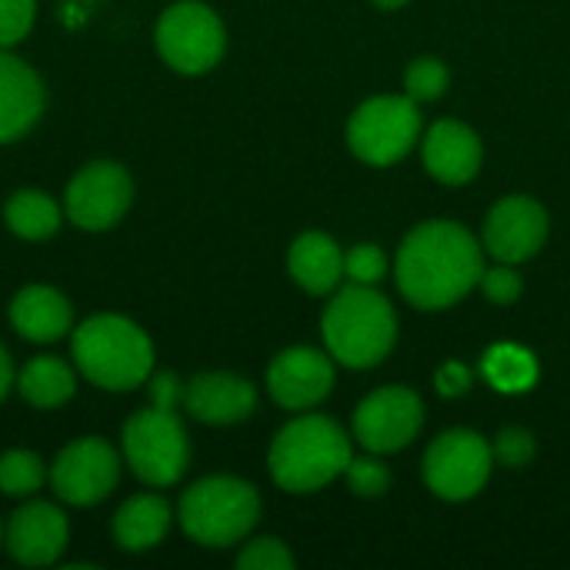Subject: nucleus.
Wrapping results in <instances>:
<instances>
[{
    "instance_id": "obj_1",
    "label": "nucleus",
    "mask_w": 570,
    "mask_h": 570,
    "mask_svg": "<svg viewBox=\"0 0 570 570\" xmlns=\"http://www.w3.org/2000/svg\"><path fill=\"white\" fill-rule=\"evenodd\" d=\"M484 274V250L454 220H428L414 227L397 250L401 294L421 311L458 304Z\"/></svg>"
},
{
    "instance_id": "obj_2",
    "label": "nucleus",
    "mask_w": 570,
    "mask_h": 570,
    "mask_svg": "<svg viewBox=\"0 0 570 570\" xmlns=\"http://www.w3.org/2000/svg\"><path fill=\"white\" fill-rule=\"evenodd\" d=\"M70 351L77 371L100 391L124 394L147 384L154 374L150 337L120 314H94L77 324Z\"/></svg>"
},
{
    "instance_id": "obj_3",
    "label": "nucleus",
    "mask_w": 570,
    "mask_h": 570,
    "mask_svg": "<svg viewBox=\"0 0 570 570\" xmlns=\"http://www.w3.org/2000/svg\"><path fill=\"white\" fill-rule=\"evenodd\" d=\"M351 438L321 414H304L281 428L271 444V478L287 494H311L341 478L351 464Z\"/></svg>"
},
{
    "instance_id": "obj_4",
    "label": "nucleus",
    "mask_w": 570,
    "mask_h": 570,
    "mask_svg": "<svg viewBox=\"0 0 570 570\" xmlns=\"http://www.w3.org/2000/svg\"><path fill=\"white\" fill-rule=\"evenodd\" d=\"M321 331L331 357L347 367H374L397 341V317L374 287L351 284L327 304Z\"/></svg>"
},
{
    "instance_id": "obj_5",
    "label": "nucleus",
    "mask_w": 570,
    "mask_h": 570,
    "mask_svg": "<svg viewBox=\"0 0 570 570\" xmlns=\"http://www.w3.org/2000/svg\"><path fill=\"white\" fill-rule=\"evenodd\" d=\"M261 518L257 491L240 478H204L184 491L177 521L184 534L200 548H230L240 544Z\"/></svg>"
},
{
    "instance_id": "obj_6",
    "label": "nucleus",
    "mask_w": 570,
    "mask_h": 570,
    "mask_svg": "<svg viewBox=\"0 0 570 570\" xmlns=\"http://www.w3.org/2000/svg\"><path fill=\"white\" fill-rule=\"evenodd\" d=\"M120 448L127 468L150 488L177 484L190 464V441L180 417L154 404L127 417Z\"/></svg>"
},
{
    "instance_id": "obj_7",
    "label": "nucleus",
    "mask_w": 570,
    "mask_h": 570,
    "mask_svg": "<svg viewBox=\"0 0 570 570\" xmlns=\"http://www.w3.org/2000/svg\"><path fill=\"white\" fill-rule=\"evenodd\" d=\"M157 53L177 73H207L224 57V23L220 17L200 0H177L170 3L154 30Z\"/></svg>"
},
{
    "instance_id": "obj_8",
    "label": "nucleus",
    "mask_w": 570,
    "mask_h": 570,
    "mask_svg": "<svg viewBox=\"0 0 570 570\" xmlns=\"http://www.w3.org/2000/svg\"><path fill=\"white\" fill-rule=\"evenodd\" d=\"M417 134L421 114L417 100L411 97H371L354 110L347 124L351 150L374 167L397 164L417 144Z\"/></svg>"
},
{
    "instance_id": "obj_9",
    "label": "nucleus",
    "mask_w": 570,
    "mask_h": 570,
    "mask_svg": "<svg viewBox=\"0 0 570 570\" xmlns=\"http://www.w3.org/2000/svg\"><path fill=\"white\" fill-rule=\"evenodd\" d=\"M134 204V180L114 160H94L73 174L63 194V214L80 230H110Z\"/></svg>"
},
{
    "instance_id": "obj_10",
    "label": "nucleus",
    "mask_w": 570,
    "mask_h": 570,
    "mask_svg": "<svg viewBox=\"0 0 570 570\" xmlns=\"http://www.w3.org/2000/svg\"><path fill=\"white\" fill-rule=\"evenodd\" d=\"M491 444L474 431L441 434L424 458V481L444 501L474 498L491 478Z\"/></svg>"
},
{
    "instance_id": "obj_11",
    "label": "nucleus",
    "mask_w": 570,
    "mask_h": 570,
    "mask_svg": "<svg viewBox=\"0 0 570 570\" xmlns=\"http://www.w3.org/2000/svg\"><path fill=\"white\" fill-rule=\"evenodd\" d=\"M120 481V458L104 438H80L67 444L50 464V488L63 504L94 508L114 494Z\"/></svg>"
},
{
    "instance_id": "obj_12",
    "label": "nucleus",
    "mask_w": 570,
    "mask_h": 570,
    "mask_svg": "<svg viewBox=\"0 0 570 570\" xmlns=\"http://www.w3.org/2000/svg\"><path fill=\"white\" fill-rule=\"evenodd\" d=\"M424 424V404L407 387H381L354 414V438L374 454L407 448Z\"/></svg>"
},
{
    "instance_id": "obj_13",
    "label": "nucleus",
    "mask_w": 570,
    "mask_h": 570,
    "mask_svg": "<svg viewBox=\"0 0 570 570\" xmlns=\"http://www.w3.org/2000/svg\"><path fill=\"white\" fill-rule=\"evenodd\" d=\"M548 240V214L531 197H504L494 204L484 224V244L494 261L501 264H524L531 261Z\"/></svg>"
},
{
    "instance_id": "obj_14",
    "label": "nucleus",
    "mask_w": 570,
    "mask_h": 570,
    "mask_svg": "<svg viewBox=\"0 0 570 570\" xmlns=\"http://www.w3.org/2000/svg\"><path fill=\"white\" fill-rule=\"evenodd\" d=\"M67 518L57 504L50 501H30L20 511L10 514L7 531H3V544L10 551V558L23 568H50L60 561V554L67 551Z\"/></svg>"
},
{
    "instance_id": "obj_15",
    "label": "nucleus",
    "mask_w": 570,
    "mask_h": 570,
    "mask_svg": "<svg viewBox=\"0 0 570 570\" xmlns=\"http://www.w3.org/2000/svg\"><path fill=\"white\" fill-rule=\"evenodd\" d=\"M334 387V364L314 347L281 351L267 367V391L287 411L317 407Z\"/></svg>"
},
{
    "instance_id": "obj_16",
    "label": "nucleus",
    "mask_w": 570,
    "mask_h": 570,
    "mask_svg": "<svg viewBox=\"0 0 570 570\" xmlns=\"http://www.w3.org/2000/svg\"><path fill=\"white\" fill-rule=\"evenodd\" d=\"M184 407L204 424H237L254 414L257 391L237 374H197L184 384Z\"/></svg>"
},
{
    "instance_id": "obj_17",
    "label": "nucleus",
    "mask_w": 570,
    "mask_h": 570,
    "mask_svg": "<svg viewBox=\"0 0 570 570\" xmlns=\"http://www.w3.org/2000/svg\"><path fill=\"white\" fill-rule=\"evenodd\" d=\"M43 83L33 67L0 47V144L23 137L43 114Z\"/></svg>"
},
{
    "instance_id": "obj_18",
    "label": "nucleus",
    "mask_w": 570,
    "mask_h": 570,
    "mask_svg": "<svg viewBox=\"0 0 570 570\" xmlns=\"http://www.w3.org/2000/svg\"><path fill=\"white\" fill-rule=\"evenodd\" d=\"M481 140L458 120H438L424 137V167L441 184H468L481 170Z\"/></svg>"
},
{
    "instance_id": "obj_19",
    "label": "nucleus",
    "mask_w": 570,
    "mask_h": 570,
    "mask_svg": "<svg viewBox=\"0 0 570 570\" xmlns=\"http://www.w3.org/2000/svg\"><path fill=\"white\" fill-rule=\"evenodd\" d=\"M10 324L23 341L50 344V341H60L67 331H73V311L60 291L47 287V284H30L13 294Z\"/></svg>"
},
{
    "instance_id": "obj_20",
    "label": "nucleus",
    "mask_w": 570,
    "mask_h": 570,
    "mask_svg": "<svg viewBox=\"0 0 570 570\" xmlns=\"http://www.w3.org/2000/svg\"><path fill=\"white\" fill-rule=\"evenodd\" d=\"M170 504L157 494H137L130 501L120 504V511L114 514V541L120 551L140 554L157 548L167 531H170Z\"/></svg>"
},
{
    "instance_id": "obj_21",
    "label": "nucleus",
    "mask_w": 570,
    "mask_h": 570,
    "mask_svg": "<svg viewBox=\"0 0 570 570\" xmlns=\"http://www.w3.org/2000/svg\"><path fill=\"white\" fill-rule=\"evenodd\" d=\"M291 277L307 294H331L344 281V254L327 234H304L291 244L287 254Z\"/></svg>"
},
{
    "instance_id": "obj_22",
    "label": "nucleus",
    "mask_w": 570,
    "mask_h": 570,
    "mask_svg": "<svg viewBox=\"0 0 570 570\" xmlns=\"http://www.w3.org/2000/svg\"><path fill=\"white\" fill-rule=\"evenodd\" d=\"M17 391H20V397L30 407H37V411H57V407H63L73 397L77 374H73V367L67 361L40 354V357L27 361L20 367Z\"/></svg>"
},
{
    "instance_id": "obj_23",
    "label": "nucleus",
    "mask_w": 570,
    "mask_h": 570,
    "mask_svg": "<svg viewBox=\"0 0 570 570\" xmlns=\"http://www.w3.org/2000/svg\"><path fill=\"white\" fill-rule=\"evenodd\" d=\"M60 217H63V210L43 190H17V194H10V200L3 207L7 227L17 237H23V240H47V237H53L60 230Z\"/></svg>"
},
{
    "instance_id": "obj_24",
    "label": "nucleus",
    "mask_w": 570,
    "mask_h": 570,
    "mask_svg": "<svg viewBox=\"0 0 570 570\" xmlns=\"http://www.w3.org/2000/svg\"><path fill=\"white\" fill-rule=\"evenodd\" d=\"M484 374L501 394H521L534 387L538 361L531 357V351L518 344H498L484 354Z\"/></svg>"
},
{
    "instance_id": "obj_25",
    "label": "nucleus",
    "mask_w": 570,
    "mask_h": 570,
    "mask_svg": "<svg viewBox=\"0 0 570 570\" xmlns=\"http://www.w3.org/2000/svg\"><path fill=\"white\" fill-rule=\"evenodd\" d=\"M50 481V471L33 451H7L0 454V491L7 498H33Z\"/></svg>"
},
{
    "instance_id": "obj_26",
    "label": "nucleus",
    "mask_w": 570,
    "mask_h": 570,
    "mask_svg": "<svg viewBox=\"0 0 570 570\" xmlns=\"http://www.w3.org/2000/svg\"><path fill=\"white\" fill-rule=\"evenodd\" d=\"M448 83H451V73H448V67L441 63V60H434V57H421V60H414L411 67H407V73H404V87H407V97L411 100H438L444 90H448Z\"/></svg>"
},
{
    "instance_id": "obj_27",
    "label": "nucleus",
    "mask_w": 570,
    "mask_h": 570,
    "mask_svg": "<svg viewBox=\"0 0 570 570\" xmlns=\"http://www.w3.org/2000/svg\"><path fill=\"white\" fill-rule=\"evenodd\" d=\"M237 568L240 570H291L294 568V554L274 541V538H257L250 541L240 554H237Z\"/></svg>"
},
{
    "instance_id": "obj_28",
    "label": "nucleus",
    "mask_w": 570,
    "mask_h": 570,
    "mask_svg": "<svg viewBox=\"0 0 570 570\" xmlns=\"http://www.w3.org/2000/svg\"><path fill=\"white\" fill-rule=\"evenodd\" d=\"M37 17V0H0V47L10 50L20 43Z\"/></svg>"
},
{
    "instance_id": "obj_29",
    "label": "nucleus",
    "mask_w": 570,
    "mask_h": 570,
    "mask_svg": "<svg viewBox=\"0 0 570 570\" xmlns=\"http://www.w3.org/2000/svg\"><path fill=\"white\" fill-rule=\"evenodd\" d=\"M384 271H387V257H384V250L374 247V244H361V247H354V250L344 257V277H347L351 284H367V287H374V284L384 277Z\"/></svg>"
},
{
    "instance_id": "obj_30",
    "label": "nucleus",
    "mask_w": 570,
    "mask_h": 570,
    "mask_svg": "<svg viewBox=\"0 0 570 570\" xmlns=\"http://www.w3.org/2000/svg\"><path fill=\"white\" fill-rule=\"evenodd\" d=\"M344 474H347L351 491L361 494V498H377L391 484V471L384 464H377L374 458H351V464H347Z\"/></svg>"
},
{
    "instance_id": "obj_31",
    "label": "nucleus",
    "mask_w": 570,
    "mask_h": 570,
    "mask_svg": "<svg viewBox=\"0 0 570 570\" xmlns=\"http://www.w3.org/2000/svg\"><path fill=\"white\" fill-rule=\"evenodd\" d=\"M534 451H538V444H534V438H531L524 428H508V431H501V438H498V444H494V458H498L504 468H524V464H531Z\"/></svg>"
},
{
    "instance_id": "obj_32",
    "label": "nucleus",
    "mask_w": 570,
    "mask_h": 570,
    "mask_svg": "<svg viewBox=\"0 0 570 570\" xmlns=\"http://www.w3.org/2000/svg\"><path fill=\"white\" fill-rule=\"evenodd\" d=\"M481 287H484V294H488L494 304H514V301L521 297V291H524V284H521V277L511 271V264H501V267H494V271H484V274H481Z\"/></svg>"
},
{
    "instance_id": "obj_33",
    "label": "nucleus",
    "mask_w": 570,
    "mask_h": 570,
    "mask_svg": "<svg viewBox=\"0 0 570 570\" xmlns=\"http://www.w3.org/2000/svg\"><path fill=\"white\" fill-rule=\"evenodd\" d=\"M147 387H150V401H154V407H167V411H174L177 404H184V384H180L170 371L150 374V377H147Z\"/></svg>"
},
{
    "instance_id": "obj_34",
    "label": "nucleus",
    "mask_w": 570,
    "mask_h": 570,
    "mask_svg": "<svg viewBox=\"0 0 570 570\" xmlns=\"http://www.w3.org/2000/svg\"><path fill=\"white\" fill-rule=\"evenodd\" d=\"M471 387V371L464 367V364H444L441 371H438V391L444 394V397H461L464 391Z\"/></svg>"
},
{
    "instance_id": "obj_35",
    "label": "nucleus",
    "mask_w": 570,
    "mask_h": 570,
    "mask_svg": "<svg viewBox=\"0 0 570 570\" xmlns=\"http://www.w3.org/2000/svg\"><path fill=\"white\" fill-rule=\"evenodd\" d=\"M13 361H10V354H7V347L0 344V401L10 394V387H13Z\"/></svg>"
},
{
    "instance_id": "obj_36",
    "label": "nucleus",
    "mask_w": 570,
    "mask_h": 570,
    "mask_svg": "<svg viewBox=\"0 0 570 570\" xmlns=\"http://www.w3.org/2000/svg\"><path fill=\"white\" fill-rule=\"evenodd\" d=\"M377 7H384V10H394V7H401V3H407V0H374Z\"/></svg>"
},
{
    "instance_id": "obj_37",
    "label": "nucleus",
    "mask_w": 570,
    "mask_h": 570,
    "mask_svg": "<svg viewBox=\"0 0 570 570\" xmlns=\"http://www.w3.org/2000/svg\"><path fill=\"white\" fill-rule=\"evenodd\" d=\"M0 544H3V528H0Z\"/></svg>"
}]
</instances>
